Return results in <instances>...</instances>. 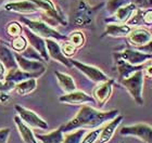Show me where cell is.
<instances>
[{
	"mask_svg": "<svg viewBox=\"0 0 152 143\" xmlns=\"http://www.w3.org/2000/svg\"><path fill=\"white\" fill-rule=\"evenodd\" d=\"M120 112L117 110H112L109 112H101L96 108L84 105L76 116L71 119L66 125L63 126V132H69V131L75 130V129H80V128H97L100 127L107 121L112 120L115 118Z\"/></svg>",
	"mask_w": 152,
	"mask_h": 143,
	"instance_id": "6da1fadb",
	"label": "cell"
},
{
	"mask_svg": "<svg viewBox=\"0 0 152 143\" xmlns=\"http://www.w3.org/2000/svg\"><path fill=\"white\" fill-rule=\"evenodd\" d=\"M20 21L24 23L29 30H32L34 34L40 36L44 39H54V40H67V37L53 29L52 27L46 24L42 21H36V20H29L25 16H21Z\"/></svg>",
	"mask_w": 152,
	"mask_h": 143,
	"instance_id": "7a4b0ae2",
	"label": "cell"
},
{
	"mask_svg": "<svg viewBox=\"0 0 152 143\" xmlns=\"http://www.w3.org/2000/svg\"><path fill=\"white\" fill-rule=\"evenodd\" d=\"M99 8L100 6L92 8L85 0H77V2L73 7V11H72L73 24L75 26L89 25L92 22L94 16Z\"/></svg>",
	"mask_w": 152,
	"mask_h": 143,
	"instance_id": "3957f363",
	"label": "cell"
},
{
	"mask_svg": "<svg viewBox=\"0 0 152 143\" xmlns=\"http://www.w3.org/2000/svg\"><path fill=\"white\" fill-rule=\"evenodd\" d=\"M143 70H140L129 77H127L125 79H122L121 83L123 85L126 90L132 95V98L135 100L138 105L143 104L142 99V87H143Z\"/></svg>",
	"mask_w": 152,
	"mask_h": 143,
	"instance_id": "277c9868",
	"label": "cell"
},
{
	"mask_svg": "<svg viewBox=\"0 0 152 143\" xmlns=\"http://www.w3.org/2000/svg\"><path fill=\"white\" fill-rule=\"evenodd\" d=\"M120 134L122 136H134L139 138L145 143H152V127L147 124L125 126L121 129Z\"/></svg>",
	"mask_w": 152,
	"mask_h": 143,
	"instance_id": "5b68a950",
	"label": "cell"
},
{
	"mask_svg": "<svg viewBox=\"0 0 152 143\" xmlns=\"http://www.w3.org/2000/svg\"><path fill=\"white\" fill-rule=\"evenodd\" d=\"M15 111L18 112L20 118L25 123L28 127L37 128V129H48V124L39 117L35 112L31 111L28 108L23 107L22 105H15Z\"/></svg>",
	"mask_w": 152,
	"mask_h": 143,
	"instance_id": "8992f818",
	"label": "cell"
},
{
	"mask_svg": "<svg viewBox=\"0 0 152 143\" xmlns=\"http://www.w3.org/2000/svg\"><path fill=\"white\" fill-rule=\"evenodd\" d=\"M38 7V9H41L49 17L56 20L58 23H60L62 25H66V19L63 15V13L61 11L56 3L52 0H31Z\"/></svg>",
	"mask_w": 152,
	"mask_h": 143,
	"instance_id": "52a82bcc",
	"label": "cell"
},
{
	"mask_svg": "<svg viewBox=\"0 0 152 143\" xmlns=\"http://www.w3.org/2000/svg\"><path fill=\"white\" fill-rule=\"evenodd\" d=\"M71 62H72V65L77 67L87 78H89L94 83H100L110 79L101 70H99L98 67H95L92 65H87V64H84L76 60H71Z\"/></svg>",
	"mask_w": 152,
	"mask_h": 143,
	"instance_id": "ba28073f",
	"label": "cell"
},
{
	"mask_svg": "<svg viewBox=\"0 0 152 143\" xmlns=\"http://www.w3.org/2000/svg\"><path fill=\"white\" fill-rule=\"evenodd\" d=\"M114 57H120L133 65H140V64H145L147 61L152 60V54L145 53L134 49H125L122 52H117L114 54Z\"/></svg>",
	"mask_w": 152,
	"mask_h": 143,
	"instance_id": "9c48e42d",
	"label": "cell"
},
{
	"mask_svg": "<svg viewBox=\"0 0 152 143\" xmlns=\"http://www.w3.org/2000/svg\"><path fill=\"white\" fill-rule=\"evenodd\" d=\"M16 63L19 68H21L24 72H28V73H39L44 74L46 70V65L44 62L36 60H29L24 57L21 53H14Z\"/></svg>",
	"mask_w": 152,
	"mask_h": 143,
	"instance_id": "30bf717a",
	"label": "cell"
},
{
	"mask_svg": "<svg viewBox=\"0 0 152 143\" xmlns=\"http://www.w3.org/2000/svg\"><path fill=\"white\" fill-rule=\"evenodd\" d=\"M46 41V47H47V51L49 57L51 59L60 62L66 67H72V62L69 57H66L63 54L62 50H61V46L57 42V40L54 39H45Z\"/></svg>",
	"mask_w": 152,
	"mask_h": 143,
	"instance_id": "8fae6325",
	"label": "cell"
},
{
	"mask_svg": "<svg viewBox=\"0 0 152 143\" xmlns=\"http://www.w3.org/2000/svg\"><path fill=\"white\" fill-rule=\"evenodd\" d=\"M113 83H114L113 79H109L107 81L98 83L97 87L94 89V91H92L94 99H95L96 102L100 106H102L110 99V95L112 93V88H113Z\"/></svg>",
	"mask_w": 152,
	"mask_h": 143,
	"instance_id": "7c38bea8",
	"label": "cell"
},
{
	"mask_svg": "<svg viewBox=\"0 0 152 143\" xmlns=\"http://www.w3.org/2000/svg\"><path fill=\"white\" fill-rule=\"evenodd\" d=\"M24 34L26 35V38L29 41L31 46H32L38 53L40 54L41 57L44 59L45 61H49V54H48L47 47H46V41H45L44 38H41L40 36L36 35L32 30H29L27 27L23 29Z\"/></svg>",
	"mask_w": 152,
	"mask_h": 143,
	"instance_id": "4fadbf2b",
	"label": "cell"
},
{
	"mask_svg": "<svg viewBox=\"0 0 152 143\" xmlns=\"http://www.w3.org/2000/svg\"><path fill=\"white\" fill-rule=\"evenodd\" d=\"M4 9L7 11H10V12L31 14V13H35L37 11L38 7L31 0H19V1L7 3L4 6Z\"/></svg>",
	"mask_w": 152,
	"mask_h": 143,
	"instance_id": "5bb4252c",
	"label": "cell"
},
{
	"mask_svg": "<svg viewBox=\"0 0 152 143\" xmlns=\"http://www.w3.org/2000/svg\"><path fill=\"white\" fill-rule=\"evenodd\" d=\"M128 42L133 47H141L152 40V34L145 28H136L132 29V32L127 35Z\"/></svg>",
	"mask_w": 152,
	"mask_h": 143,
	"instance_id": "9a60e30c",
	"label": "cell"
},
{
	"mask_svg": "<svg viewBox=\"0 0 152 143\" xmlns=\"http://www.w3.org/2000/svg\"><path fill=\"white\" fill-rule=\"evenodd\" d=\"M59 101L66 104H85V103H96V100L83 91H73L66 93L59 98Z\"/></svg>",
	"mask_w": 152,
	"mask_h": 143,
	"instance_id": "2e32d148",
	"label": "cell"
},
{
	"mask_svg": "<svg viewBox=\"0 0 152 143\" xmlns=\"http://www.w3.org/2000/svg\"><path fill=\"white\" fill-rule=\"evenodd\" d=\"M42 74L39 73H28V72H24L21 68H14V70H8V73L6 74L4 77V81L10 83L15 86L16 83H21L23 80L29 79V78H38L39 76H41Z\"/></svg>",
	"mask_w": 152,
	"mask_h": 143,
	"instance_id": "e0dca14e",
	"label": "cell"
},
{
	"mask_svg": "<svg viewBox=\"0 0 152 143\" xmlns=\"http://www.w3.org/2000/svg\"><path fill=\"white\" fill-rule=\"evenodd\" d=\"M115 62H116L117 72H118L120 80L125 79V78L129 77L130 75H133L134 73H136L138 70H143V67H145V64L133 65V64L128 63V62L122 60L120 57H115Z\"/></svg>",
	"mask_w": 152,
	"mask_h": 143,
	"instance_id": "ac0fdd59",
	"label": "cell"
},
{
	"mask_svg": "<svg viewBox=\"0 0 152 143\" xmlns=\"http://www.w3.org/2000/svg\"><path fill=\"white\" fill-rule=\"evenodd\" d=\"M133 27L125 23H110L107 25L104 33L101 37L111 36V37H127V35L132 32Z\"/></svg>",
	"mask_w": 152,
	"mask_h": 143,
	"instance_id": "d6986e66",
	"label": "cell"
},
{
	"mask_svg": "<svg viewBox=\"0 0 152 143\" xmlns=\"http://www.w3.org/2000/svg\"><path fill=\"white\" fill-rule=\"evenodd\" d=\"M137 7L134 2H128L125 3L124 6L120 7L118 9L114 12V20L109 21L108 23H125L126 24L127 21L130 19V16L133 15L134 12L136 11Z\"/></svg>",
	"mask_w": 152,
	"mask_h": 143,
	"instance_id": "ffe728a7",
	"label": "cell"
},
{
	"mask_svg": "<svg viewBox=\"0 0 152 143\" xmlns=\"http://www.w3.org/2000/svg\"><path fill=\"white\" fill-rule=\"evenodd\" d=\"M0 62L4 65L7 70H14L18 68V63H16L15 57L11 49L8 47L6 42L0 41Z\"/></svg>",
	"mask_w": 152,
	"mask_h": 143,
	"instance_id": "44dd1931",
	"label": "cell"
},
{
	"mask_svg": "<svg viewBox=\"0 0 152 143\" xmlns=\"http://www.w3.org/2000/svg\"><path fill=\"white\" fill-rule=\"evenodd\" d=\"M123 116L122 115H117L116 117L113 118L112 120H110L105 127H103L101 129V132H100V136L98 138V143H108L110 141V139L112 138V136L114 134L115 130L117 129V127L120 126V124L123 120Z\"/></svg>",
	"mask_w": 152,
	"mask_h": 143,
	"instance_id": "7402d4cb",
	"label": "cell"
},
{
	"mask_svg": "<svg viewBox=\"0 0 152 143\" xmlns=\"http://www.w3.org/2000/svg\"><path fill=\"white\" fill-rule=\"evenodd\" d=\"M14 123L15 126L19 130V134L22 138V140L24 143H38V141L36 140V136L34 134V132L32 131V129L24 123V121L20 118V116H14Z\"/></svg>",
	"mask_w": 152,
	"mask_h": 143,
	"instance_id": "603a6c76",
	"label": "cell"
},
{
	"mask_svg": "<svg viewBox=\"0 0 152 143\" xmlns=\"http://www.w3.org/2000/svg\"><path fill=\"white\" fill-rule=\"evenodd\" d=\"M56 76H57L58 83L60 85V87L62 88L63 91H65L66 93L73 92L76 90V83L74 81L73 77L67 75V74L61 73V72H54Z\"/></svg>",
	"mask_w": 152,
	"mask_h": 143,
	"instance_id": "cb8c5ba5",
	"label": "cell"
},
{
	"mask_svg": "<svg viewBox=\"0 0 152 143\" xmlns=\"http://www.w3.org/2000/svg\"><path fill=\"white\" fill-rule=\"evenodd\" d=\"M36 138L42 143H62L64 139L63 126L47 134H36Z\"/></svg>",
	"mask_w": 152,
	"mask_h": 143,
	"instance_id": "d4e9b609",
	"label": "cell"
},
{
	"mask_svg": "<svg viewBox=\"0 0 152 143\" xmlns=\"http://www.w3.org/2000/svg\"><path fill=\"white\" fill-rule=\"evenodd\" d=\"M36 87H37V78H29L16 83L14 86V90L19 95H26L33 92L36 89Z\"/></svg>",
	"mask_w": 152,
	"mask_h": 143,
	"instance_id": "484cf974",
	"label": "cell"
},
{
	"mask_svg": "<svg viewBox=\"0 0 152 143\" xmlns=\"http://www.w3.org/2000/svg\"><path fill=\"white\" fill-rule=\"evenodd\" d=\"M85 134H86V130L84 128H80L77 131H74V132L65 134L62 143H80Z\"/></svg>",
	"mask_w": 152,
	"mask_h": 143,
	"instance_id": "4316f807",
	"label": "cell"
},
{
	"mask_svg": "<svg viewBox=\"0 0 152 143\" xmlns=\"http://www.w3.org/2000/svg\"><path fill=\"white\" fill-rule=\"evenodd\" d=\"M67 40H69V42H71L74 47L80 48L85 44V36H84V34H83L80 30H75V32L71 33L70 35H69Z\"/></svg>",
	"mask_w": 152,
	"mask_h": 143,
	"instance_id": "83f0119b",
	"label": "cell"
},
{
	"mask_svg": "<svg viewBox=\"0 0 152 143\" xmlns=\"http://www.w3.org/2000/svg\"><path fill=\"white\" fill-rule=\"evenodd\" d=\"M11 47L15 52L22 53L23 51L27 48V39L24 36H16V37L13 38L12 42H11Z\"/></svg>",
	"mask_w": 152,
	"mask_h": 143,
	"instance_id": "f1b7e54d",
	"label": "cell"
},
{
	"mask_svg": "<svg viewBox=\"0 0 152 143\" xmlns=\"http://www.w3.org/2000/svg\"><path fill=\"white\" fill-rule=\"evenodd\" d=\"M23 28L22 26L20 25V23L18 22H11L7 25V33L10 35V37H16L22 34Z\"/></svg>",
	"mask_w": 152,
	"mask_h": 143,
	"instance_id": "f546056e",
	"label": "cell"
},
{
	"mask_svg": "<svg viewBox=\"0 0 152 143\" xmlns=\"http://www.w3.org/2000/svg\"><path fill=\"white\" fill-rule=\"evenodd\" d=\"M142 13L143 11L141 9H136V11L134 12V14L130 16V19L127 21V25L129 26H137V25H141L143 23L142 21Z\"/></svg>",
	"mask_w": 152,
	"mask_h": 143,
	"instance_id": "4dcf8cb0",
	"label": "cell"
},
{
	"mask_svg": "<svg viewBox=\"0 0 152 143\" xmlns=\"http://www.w3.org/2000/svg\"><path fill=\"white\" fill-rule=\"evenodd\" d=\"M22 55L24 57H26V59H29V60H36V61H44V59L41 57V55L39 53H38L37 51L34 49V48L31 46L29 48H26L25 50L22 52Z\"/></svg>",
	"mask_w": 152,
	"mask_h": 143,
	"instance_id": "1f68e13d",
	"label": "cell"
},
{
	"mask_svg": "<svg viewBox=\"0 0 152 143\" xmlns=\"http://www.w3.org/2000/svg\"><path fill=\"white\" fill-rule=\"evenodd\" d=\"M100 132H101V128H98V129H95V130H92V131H90V132H88V134H86L80 143H95L96 141L98 140L99 136H100Z\"/></svg>",
	"mask_w": 152,
	"mask_h": 143,
	"instance_id": "d6a6232c",
	"label": "cell"
},
{
	"mask_svg": "<svg viewBox=\"0 0 152 143\" xmlns=\"http://www.w3.org/2000/svg\"><path fill=\"white\" fill-rule=\"evenodd\" d=\"M61 50L63 52V54L65 55L66 57H73L74 54H75L76 50H77V48L74 47L71 42H64L63 45L61 46Z\"/></svg>",
	"mask_w": 152,
	"mask_h": 143,
	"instance_id": "836d02e7",
	"label": "cell"
},
{
	"mask_svg": "<svg viewBox=\"0 0 152 143\" xmlns=\"http://www.w3.org/2000/svg\"><path fill=\"white\" fill-rule=\"evenodd\" d=\"M124 4H125V0H109L107 2V9L109 10V12L114 14V12Z\"/></svg>",
	"mask_w": 152,
	"mask_h": 143,
	"instance_id": "e575fe53",
	"label": "cell"
},
{
	"mask_svg": "<svg viewBox=\"0 0 152 143\" xmlns=\"http://www.w3.org/2000/svg\"><path fill=\"white\" fill-rule=\"evenodd\" d=\"M10 128H3L0 129V143H8L10 137Z\"/></svg>",
	"mask_w": 152,
	"mask_h": 143,
	"instance_id": "d590c367",
	"label": "cell"
},
{
	"mask_svg": "<svg viewBox=\"0 0 152 143\" xmlns=\"http://www.w3.org/2000/svg\"><path fill=\"white\" fill-rule=\"evenodd\" d=\"M142 21L147 25H152V9H148L146 11H143Z\"/></svg>",
	"mask_w": 152,
	"mask_h": 143,
	"instance_id": "8d00e7d4",
	"label": "cell"
},
{
	"mask_svg": "<svg viewBox=\"0 0 152 143\" xmlns=\"http://www.w3.org/2000/svg\"><path fill=\"white\" fill-rule=\"evenodd\" d=\"M134 3L136 4V7H140L141 9L152 7V0H134Z\"/></svg>",
	"mask_w": 152,
	"mask_h": 143,
	"instance_id": "74e56055",
	"label": "cell"
},
{
	"mask_svg": "<svg viewBox=\"0 0 152 143\" xmlns=\"http://www.w3.org/2000/svg\"><path fill=\"white\" fill-rule=\"evenodd\" d=\"M137 50L141 51V52H145V53H149L152 54V40H150L148 44H146L145 46H141V47H138Z\"/></svg>",
	"mask_w": 152,
	"mask_h": 143,
	"instance_id": "f35d334b",
	"label": "cell"
},
{
	"mask_svg": "<svg viewBox=\"0 0 152 143\" xmlns=\"http://www.w3.org/2000/svg\"><path fill=\"white\" fill-rule=\"evenodd\" d=\"M143 73H146L147 76L152 78V62H149V64L145 65V67H143Z\"/></svg>",
	"mask_w": 152,
	"mask_h": 143,
	"instance_id": "ab89813d",
	"label": "cell"
},
{
	"mask_svg": "<svg viewBox=\"0 0 152 143\" xmlns=\"http://www.w3.org/2000/svg\"><path fill=\"white\" fill-rule=\"evenodd\" d=\"M6 74H7V68L4 67L1 62H0V80H2L4 81V77H6Z\"/></svg>",
	"mask_w": 152,
	"mask_h": 143,
	"instance_id": "60d3db41",
	"label": "cell"
},
{
	"mask_svg": "<svg viewBox=\"0 0 152 143\" xmlns=\"http://www.w3.org/2000/svg\"><path fill=\"white\" fill-rule=\"evenodd\" d=\"M10 97L8 94H6L4 92H0V101L1 102H4L7 101V100H9Z\"/></svg>",
	"mask_w": 152,
	"mask_h": 143,
	"instance_id": "b9f144b4",
	"label": "cell"
},
{
	"mask_svg": "<svg viewBox=\"0 0 152 143\" xmlns=\"http://www.w3.org/2000/svg\"><path fill=\"white\" fill-rule=\"evenodd\" d=\"M151 34H152V27H151Z\"/></svg>",
	"mask_w": 152,
	"mask_h": 143,
	"instance_id": "7bdbcfd3",
	"label": "cell"
}]
</instances>
